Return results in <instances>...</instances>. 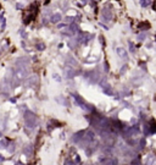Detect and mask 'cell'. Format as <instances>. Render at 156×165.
Segmentation results:
<instances>
[{
    "instance_id": "obj_1",
    "label": "cell",
    "mask_w": 156,
    "mask_h": 165,
    "mask_svg": "<svg viewBox=\"0 0 156 165\" xmlns=\"http://www.w3.org/2000/svg\"><path fill=\"white\" fill-rule=\"evenodd\" d=\"M50 21L52 22V23H57V22H60L61 21V15L57 12V14H54L51 17H50Z\"/></svg>"
},
{
    "instance_id": "obj_2",
    "label": "cell",
    "mask_w": 156,
    "mask_h": 165,
    "mask_svg": "<svg viewBox=\"0 0 156 165\" xmlns=\"http://www.w3.org/2000/svg\"><path fill=\"white\" fill-rule=\"evenodd\" d=\"M140 4H141L143 8H146V6H149V5L151 4V0H141Z\"/></svg>"
},
{
    "instance_id": "obj_3",
    "label": "cell",
    "mask_w": 156,
    "mask_h": 165,
    "mask_svg": "<svg viewBox=\"0 0 156 165\" xmlns=\"http://www.w3.org/2000/svg\"><path fill=\"white\" fill-rule=\"evenodd\" d=\"M117 53H118L122 58H124V56H126V51H124L122 48H118V49H117Z\"/></svg>"
},
{
    "instance_id": "obj_4",
    "label": "cell",
    "mask_w": 156,
    "mask_h": 165,
    "mask_svg": "<svg viewBox=\"0 0 156 165\" xmlns=\"http://www.w3.org/2000/svg\"><path fill=\"white\" fill-rule=\"evenodd\" d=\"M5 25H6L5 19H1V31H4V29H5Z\"/></svg>"
}]
</instances>
